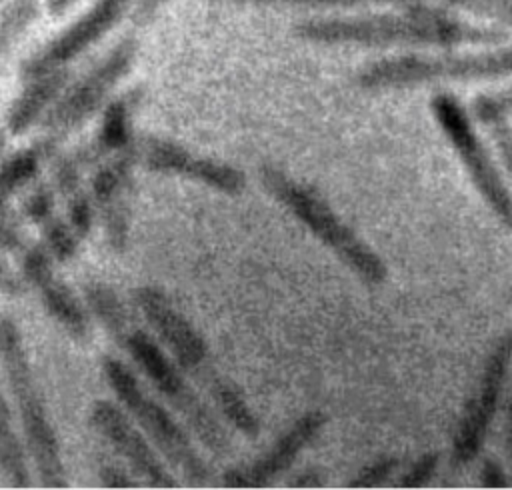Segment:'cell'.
Segmentation results:
<instances>
[{
    "label": "cell",
    "instance_id": "6da1fadb",
    "mask_svg": "<svg viewBox=\"0 0 512 490\" xmlns=\"http://www.w3.org/2000/svg\"><path fill=\"white\" fill-rule=\"evenodd\" d=\"M292 34L318 46L358 48H462L506 44L508 34L498 26L474 24L458 18L452 10L426 0L382 10H352L316 14L292 26Z\"/></svg>",
    "mask_w": 512,
    "mask_h": 490
},
{
    "label": "cell",
    "instance_id": "7a4b0ae2",
    "mask_svg": "<svg viewBox=\"0 0 512 490\" xmlns=\"http://www.w3.org/2000/svg\"><path fill=\"white\" fill-rule=\"evenodd\" d=\"M262 190L298 220L350 274L366 286H382L390 268L386 260L330 206L310 184L296 180L274 164L258 166Z\"/></svg>",
    "mask_w": 512,
    "mask_h": 490
},
{
    "label": "cell",
    "instance_id": "3957f363",
    "mask_svg": "<svg viewBox=\"0 0 512 490\" xmlns=\"http://www.w3.org/2000/svg\"><path fill=\"white\" fill-rule=\"evenodd\" d=\"M512 76V44L480 46L478 50L438 48V52L408 50L368 62L354 74V84L366 92L408 90L432 84L492 82Z\"/></svg>",
    "mask_w": 512,
    "mask_h": 490
},
{
    "label": "cell",
    "instance_id": "277c9868",
    "mask_svg": "<svg viewBox=\"0 0 512 490\" xmlns=\"http://www.w3.org/2000/svg\"><path fill=\"white\" fill-rule=\"evenodd\" d=\"M0 360L18 416L28 454L44 488H66V470L60 454V442L52 428L48 408L34 382L32 366L18 324L0 316Z\"/></svg>",
    "mask_w": 512,
    "mask_h": 490
},
{
    "label": "cell",
    "instance_id": "5b68a950",
    "mask_svg": "<svg viewBox=\"0 0 512 490\" xmlns=\"http://www.w3.org/2000/svg\"><path fill=\"white\" fill-rule=\"evenodd\" d=\"M120 344L140 366L154 390L162 394L172 410L184 420L188 432H192L212 456L228 458L234 450L228 428L218 412L188 382L186 372L176 360L168 356L150 334L138 328H130Z\"/></svg>",
    "mask_w": 512,
    "mask_h": 490
},
{
    "label": "cell",
    "instance_id": "8992f818",
    "mask_svg": "<svg viewBox=\"0 0 512 490\" xmlns=\"http://www.w3.org/2000/svg\"><path fill=\"white\" fill-rule=\"evenodd\" d=\"M102 372L128 416L136 420L138 428L156 446L162 458L174 466L190 486H208L212 470L196 450L190 432L160 402L144 392L138 378L122 360L104 356Z\"/></svg>",
    "mask_w": 512,
    "mask_h": 490
},
{
    "label": "cell",
    "instance_id": "52a82bcc",
    "mask_svg": "<svg viewBox=\"0 0 512 490\" xmlns=\"http://www.w3.org/2000/svg\"><path fill=\"white\" fill-rule=\"evenodd\" d=\"M430 114L462 164L474 192L504 230L512 232V190L492 150L478 134L474 116L450 90L432 94Z\"/></svg>",
    "mask_w": 512,
    "mask_h": 490
},
{
    "label": "cell",
    "instance_id": "ba28073f",
    "mask_svg": "<svg viewBox=\"0 0 512 490\" xmlns=\"http://www.w3.org/2000/svg\"><path fill=\"white\" fill-rule=\"evenodd\" d=\"M512 368V330H504L488 348L476 382L466 396L450 438L452 468H466L484 452L488 434L504 400Z\"/></svg>",
    "mask_w": 512,
    "mask_h": 490
},
{
    "label": "cell",
    "instance_id": "9c48e42d",
    "mask_svg": "<svg viewBox=\"0 0 512 490\" xmlns=\"http://www.w3.org/2000/svg\"><path fill=\"white\" fill-rule=\"evenodd\" d=\"M134 302L176 364L208 390L222 374L214 366L210 346L200 330L158 286L136 288Z\"/></svg>",
    "mask_w": 512,
    "mask_h": 490
},
{
    "label": "cell",
    "instance_id": "30bf717a",
    "mask_svg": "<svg viewBox=\"0 0 512 490\" xmlns=\"http://www.w3.org/2000/svg\"><path fill=\"white\" fill-rule=\"evenodd\" d=\"M138 42L130 36L120 40L92 70H88L74 86H70L44 116L42 124L48 138L62 140L82 126L108 98L116 84L126 76L136 58Z\"/></svg>",
    "mask_w": 512,
    "mask_h": 490
},
{
    "label": "cell",
    "instance_id": "8fae6325",
    "mask_svg": "<svg viewBox=\"0 0 512 490\" xmlns=\"http://www.w3.org/2000/svg\"><path fill=\"white\" fill-rule=\"evenodd\" d=\"M328 424V416L320 408L304 410L248 464H238L222 474L226 488H266L286 474L300 454L312 446Z\"/></svg>",
    "mask_w": 512,
    "mask_h": 490
},
{
    "label": "cell",
    "instance_id": "7c38bea8",
    "mask_svg": "<svg viewBox=\"0 0 512 490\" xmlns=\"http://www.w3.org/2000/svg\"><path fill=\"white\" fill-rule=\"evenodd\" d=\"M138 164L150 172L174 174L198 182L224 196H240L248 188V176L242 168L210 156L190 152L178 142L146 136L136 140Z\"/></svg>",
    "mask_w": 512,
    "mask_h": 490
},
{
    "label": "cell",
    "instance_id": "4fadbf2b",
    "mask_svg": "<svg viewBox=\"0 0 512 490\" xmlns=\"http://www.w3.org/2000/svg\"><path fill=\"white\" fill-rule=\"evenodd\" d=\"M134 0H96L76 22L22 64V80L62 68L112 30Z\"/></svg>",
    "mask_w": 512,
    "mask_h": 490
},
{
    "label": "cell",
    "instance_id": "5bb4252c",
    "mask_svg": "<svg viewBox=\"0 0 512 490\" xmlns=\"http://www.w3.org/2000/svg\"><path fill=\"white\" fill-rule=\"evenodd\" d=\"M90 424L152 488H176L178 480L168 472L146 434L132 424L124 410L110 400H96L90 406Z\"/></svg>",
    "mask_w": 512,
    "mask_h": 490
},
{
    "label": "cell",
    "instance_id": "9a60e30c",
    "mask_svg": "<svg viewBox=\"0 0 512 490\" xmlns=\"http://www.w3.org/2000/svg\"><path fill=\"white\" fill-rule=\"evenodd\" d=\"M22 272L38 290L48 314L74 338L84 340L90 332V322L74 292L60 280L50 262L46 246H32L22 256Z\"/></svg>",
    "mask_w": 512,
    "mask_h": 490
},
{
    "label": "cell",
    "instance_id": "2e32d148",
    "mask_svg": "<svg viewBox=\"0 0 512 490\" xmlns=\"http://www.w3.org/2000/svg\"><path fill=\"white\" fill-rule=\"evenodd\" d=\"M66 80H68V74L62 68L26 80L24 92L14 100V104L8 110V118H6L8 130L16 136L28 132L32 124L48 110V106L56 102Z\"/></svg>",
    "mask_w": 512,
    "mask_h": 490
},
{
    "label": "cell",
    "instance_id": "e0dca14e",
    "mask_svg": "<svg viewBox=\"0 0 512 490\" xmlns=\"http://www.w3.org/2000/svg\"><path fill=\"white\" fill-rule=\"evenodd\" d=\"M58 142L52 138H42L32 148L20 150L6 158L0 166V222L10 220V198L28 180H32L40 168V162L56 152Z\"/></svg>",
    "mask_w": 512,
    "mask_h": 490
},
{
    "label": "cell",
    "instance_id": "ac0fdd59",
    "mask_svg": "<svg viewBox=\"0 0 512 490\" xmlns=\"http://www.w3.org/2000/svg\"><path fill=\"white\" fill-rule=\"evenodd\" d=\"M210 400L218 416L238 434L248 440H256L262 432V422L258 414L250 408L248 400L240 392V388L226 376H220L208 390Z\"/></svg>",
    "mask_w": 512,
    "mask_h": 490
},
{
    "label": "cell",
    "instance_id": "d6986e66",
    "mask_svg": "<svg viewBox=\"0 0 512 490\" xmlns=\"http://www.w3.org/2000/svg\"><path fill=\"white\" fill-rule=\"evenodd\" d=\"M0 470L10 486L14 488H28L30 482V468L26 450L14 430L10 406L4 398L0 388Z\"/></svg>",
    "mask_w": 512,
    "mask_h": 490
},
{
    "label": "cell",
    "instance_id": "ffe728a7",
    "mask_svg": "<svg viewBox=\"0 0 512 490\" xmlns=\"http://www.w3.org/2000/svg\"><path fill=\"white\" fill-rule=\"evenodd\" d=\"M86 302L106 332L120 342L130 330V318L116 292L102 282H90L86 286Z\"/></svg>",
    "mask_w": 512,
    "mask_h": 490
},
{
    "label": "cell",
    "instance_id": "44dd1931",
    "mask_svg": "<svg viewBox=\"0 0 512 490\" xmlns=\"http://www.w3.org/2000/svg\"><path fill=\"white\" fill-rule=\"evenodd\" d=\"M130 112H132V100L130 98H120L116 102H112L102 118V128L100 134L96 138V144L92 148L90 154H78L82 158V162L88 156H96L100 152L112 150L118 152L124 146H128L132 142L130 136Z\"/></svg>",
    "mask_w": 512,
    "mask_h": 490
},
{
    "label": "cell",
    "instance_id": "7402d4cb",
    "mask_svg": "<svg viewBox=\"0 0 512 490\" xmlns=\"http://www.w3.org/2000/svg\"><path fill=\"white\" fill-rule=\"evenodd\" d=\"M226 2L270 6V8H300V10H310L318 14H332V12L386 8V6H406L414 0H226Z\"/></svg>",
    "mask_w": 512,
    "mask_h": 490
},
{
    "label": "cell",
    "instance_id": "603a6c76",
    "mask_svg": "<svg viewBox=\"0 0 512 490\" xmlns=\"http://www.w3.org/2000/svg\"><path fill=\"white\" fill-rule=\"evenodd\" d=\"M38 16V0H12L0 14V70L12 46Z\"/></svg>",
    "mask_w": 512,
    "mask_h": 490
},
{
    "label": "cell",
    "instance_id": "cb8c5ba5",
    "mask_svg": "<svg viewBox=\"0 0 512 490\" xmlns=\"http://www.w3.org/2000/svg\"><path fill=\"white\" fill-rule=\"evenodd\" d=\"M452 12H466L484 18L498 28L512 30V0H426Z\"/></svg>",
    "mask_w": 512,
    "mask_h": 490
},
{
    "label": "cell",
    "instance_id": "d4e9b609",
    "mask_svg": "<svg viewBox=\"0 0 512 490\" xmlns=\"http://www.w3.org/2000/svg\"><path fill=\"white\" fill-rule=\"evenodd\" d=\"M470 114L482 126L498 120H512V84L494 92H482L472 100Z\"/></svg>",
    "mask_w": 512,
    "mask_h": 490
},
{
    "label": "cell",
    "instance_id": "484cf974",
    "mask_svg": "<svg viewBox=\"0 0 512 490\" xmlns=\"http://www.w3.org/2000/svg\"><path fill=\"white\" fill-rule=\"evenodd\" d=\"M402 460L396 454H380L366 462L348 482V488H378L386 484L400 468Z\"/></svg>",
    "mask_w": 512,
    "mask_h": 490
},
{
    "label": "cell",
    "instance_id": "4316f807",
    "mask_svg": "<svg viewBox=\"0 0 512 490\" xmlns=\"http://www.w3.org/2000/svg\"><path fill=\"white\" fill-rule=\"evenodd\" d=\"M44 236H46V250L50 256L66 262L76 256L78 252V240L80 236L72 230L70 224H64L58 218H50L48 222L42 224Z\"/></svg>",
    "mask_w": 512,
    "mask_h": 490
},
{
    "label": "cell",
    "instance_id": "83f0119b",
    "mask_svg": "<svg viewBox=\"0 0 512 490\" xmlns=\"http://www.w3.org/2000/svg\"><path fill=\"white\" fill-rule=\"evenodd\" d=\"M442 462V454L440 450H426L422 454H418L408 468L398 476L396 486L398 488H424L432 482V478L436 476L438 468Z\"/></svg>",
    "mask_w": 512,
    "mask_h": 490
},
{
    "label": "cell",
    "instance_id": "f1b7e54d",
    "mask_svg": "<svg viewBox=\"0 0 512 490\" xmlns=\"http://www.w3.org/2000/svg\"><path fill=\"white\" fill-rule=\"evenodd\" d=\"M20 246H22V242H20L18 232L12 230L8 222H0V290H4L8 294H20L22 284L18 282L14 272L8 268V264L4 262L2 252L4 250H16Z\"/></svg>",
    "mask_w": 512,
    "mask_h": 490
},
{
    "label": "cell",
    "instance_id": "f546056e",
    "mask_svg": "<svg viewBox=\"0 0 512 490\" xmlns=\"http://www.w3.org/2000/svg\"><path fill=\"white\" fill-rule=\"evenodd\" d=\"M492 138V144L496 148L498 160L502 168L506 170V176L512 182V124L510 120H498L486 126Z\"/></svg>",
    "mask_w": 512,
    "mask_h": 490
},
{
    "label": "cell",
    "instance_id": "4dcf8cb0",
    "mask_svg": "<svg viewBox=\"0 0 512 490\" xmlns=\"http://www.w3.org/2000/svg\"><path fill=\"white\" fill-rule=\"evenodd\" d=\"M68 222L80 238L90 234L92 224H94V212H92V204L84 192H78L72 198H68Z\"/></svg>",
    "mask_w": 512,
    "mask_h": 490
},
{
    "label": "cell",
    "instance_id": "1f68e13d",
    "mask_svg": "<svg viewBox=\"0 0 512 490\" xmlns=\"http://www.w3.org/2000/svg\"><path fill=\"white\" fill-rule=\"evenodd\" d=\"M478 482L482 488H506L512 484L508 470L496 456L482 458L478 468Z\"/></svg>",
    "mask_w": 512,
    "mask_h": 490
},
{
    "label": "cell",
    "instance_id": "d6a6232c",
    "mask_svg": "<svg viewBox=\"0 0 512 490\" xmlns=\"http://www.w3.org/2000/svg\"><path fill=\"white\" fill-rule=\"evenodd\" d=\"M52 210H54V198L46 186H40L38 190H34L32 196L24 204L26 216L38 224H44L50 218H54Z\"/></svg>",
    "mask_w": 512,
    "mask_h": 490
},
{
    "label": "cell",
    "instance_id": "836d02e7",
    "mask_svg": "<svg viewBox=\"0 0 512 490\" xmlns=\"http://www.w3.org/2000/svg\"><path fill=\"white\" fill-rule=\"evenodd\" d=\"M100 480L106 488H134L138 486V482H134L130 478V474L116 466V464H102L100 466Z\"/></svg>",
    "mask_w": 512,
    "mask_h": 490
},
{
    "label": "cell",
    "instance_id": "e575fe53",
    "mask_svg": "<svg viewBox=\"0 0 512 490\" xmlns=\"http://www.w3.org/2000/svg\"><path fill=\"white\" fill-rule=\"evenodd\" d=\"M166 2L168 0H134L132 20L136 24H148Z\"/></svg>",
    "mask_w": 512,
    "mask_h": 490
},
{
    "label": "cell",
    "instance_id": "d590c367",
    "mask_svg": "<svg viewBox=\"0 0 512 490\" xmlns=\"http://www.w3.org/2000/svg\"><path fill=\"white\" fill-rule=\"evenodd\" d=\"M504 448H506V462L508 474L512 482V394H508L504 402Z\"/></svg>",
    "mask_w": 512,
    "mask_h": 490
},
{
    "label": "cell",
    "instance_id": "8d00e7d4",
    "mask_svg": "<svg viewBox=\"0 0 512 490\" xmlns=\"http://www.w3.org/2000/svg\"><path fill=\"white\" fill-rule=\"evenodd\" d=\"M320 484H322L320 474H318L316 470H312V468L302 470V472L290 482V486H294V488H316V486H320Z\"/></svg>",
    "mask_w": 512,
    "mask_h": 490
},
{
    "label": "cell",
    "instance_id": "74e56055",
    "mask_svg": "<svg viewBox=\"0 0 512 490\" xmlns=\"http://www.w3.org/2000/svg\"><path fill=\"white\" fill-rule=\"evenodd\" d=\"M76 0H48V10L54 16H60L62 12H66Z\"/></svg>",
    "mask_w": 512,
    "mask_h": 490
}]
</instances>
